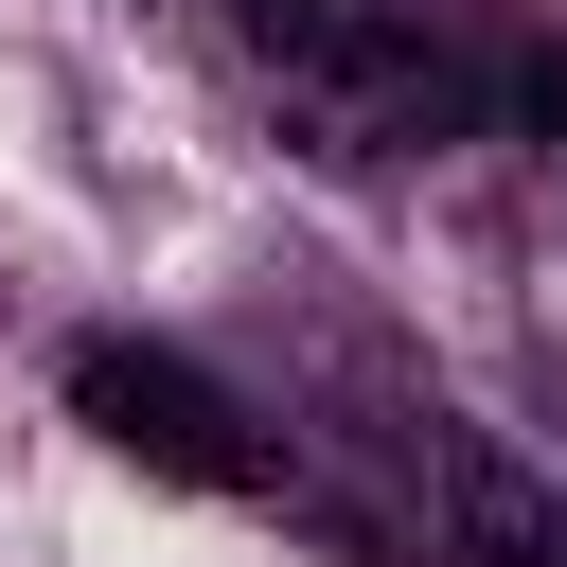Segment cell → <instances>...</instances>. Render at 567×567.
Masks as SVG:
<instances>
[{"label":"cell","mask_w":567,"mask_h":567,"mask_svg":"<svg viewBox=\"0 0 567 567\" xmlns=\"http://www.w3.org/2000/svg\"><path fill=\"white\" fill-rule=\"evenodd\" d=\"M230 35H248V71H266L284 142L337 159V177L443 159V142H478V106H496V71H478L425 0H230Z\"/></svg>","instance_id":"cell-1"},{"label":"cell","mask_w":567,"mask_h":567,"mask_svg":"<svg viewBox=\"0 0 567 567\" xmlns=\"http://www.w3.org/2000/svg\"><path fill=\"white\" fill-rule=\"evenodd\" d=\"M408 496H425V567H567V478L461 408H408Z\"/></svg>","instance_id":"cell-3"},{"label":"cell","mask_w":567,"mask_h":567,"mask_svg":"<svg viewBox=\"0 0 567 567\" xmlns=\"http://www.w3.org/2000/svg\"><path fill=\"white\" fill-rule=\"evenodd\" d=\"M71 408L142 461V478H195V496H301V443L266 425V408H230L195 354H159V337H71Z\"/></svg>","instance_id":"cell-2"},{"label":"cell","mask_w":567,"mask_h":567,"mask_svg":"<svg viewBox=\"0 0 567 567\" xmlns=\"http://www.w3.org/2000/svg\"><path fill=\"white\" fill-rule=\"evenodd\" d=\"M532 124H549V159H567V53H549V71H532Z\"/></svg>","instance_id":"cell-4"}]
</instances>
